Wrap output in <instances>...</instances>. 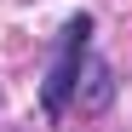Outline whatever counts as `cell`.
Masks as SVG:
<instances>
[{
  "label": "cell",
  "mask_w": 132,
  "mask_h": 132,
  "mask_svg": "<svg viewBox=\"0 0 132 132\" xmlns=\"http://www.w3.org/2000/svg\"><path fill=\"white\" fill-rule=\"evenodd\" d=\"M86 35H92V17H69L63 23V40H57V57L46 69V86H40V109L57 121L63 109H69V92H75V75H80V57H86Z\"/></svg>",
  "instance_id": "obj_1"
},
{
  "label": "cell",
  "mask_w": 132,
  "mask_h": 132,
  "mask_svg": "<svg viewBox=\"0 0 132 132\" xmlns=\"http://www.w3.org/2000/svg\"><path fill=\"white\" fill-rule=\"evenodd\" d=\"M69 98L80 103V115H103L109 98H115V75H109V63L80 57V75H75V92H69Z\"/></svg>",
  "instance_id": "obj_2"
}]
</instances>
